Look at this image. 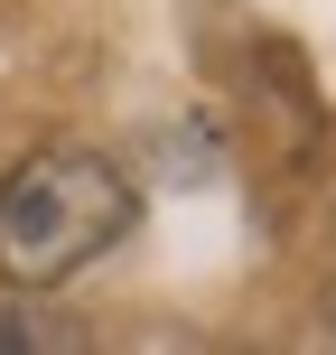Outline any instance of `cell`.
Listing matches in <instances>:
<instances>
[{
	"label": "cell",
	"instance_id": "obj_1",
	"mask_svg": "<svg viewBox=\"0 0 336 355\" xmlns=\"http://www.w3.org/2000/svg\"><path fill=\"white\" fill-rule=\"evenodd\" d=\"M141 196L103 150H37L0 178V281L10 290H56L94 262L103 243H122Z\"/></svg>",
	"mask_w": 336,
	"mask_h": 355
},
{
	"label": "cell",
	"instance_id": "obj_2",
	"mask_svg": "<svg viewBox=\"0 0 336 355\" xmlns=\"http://www.w3.org/2000/svg\"><path fill=\"white\" fill-rule=\"evenodd\" d=\"M75 337H85V327L47 318V309H10V318H0V355H10V346H75Z\"/></svg>",
	"mask_w": 336,
	"mask_h": 355
}]
</instances>
